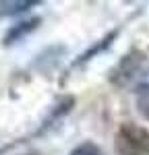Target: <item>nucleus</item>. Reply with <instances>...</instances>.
Segmentation results:
<instances>
[{"label": "nucleus", "instance_id": "obj_6", "mask_svg": "<svg viewBox=\"0 0 149 155\" xmlns=\"http://www.w3.org/2000/svg\"><path fill=\"white\" fill-rule=\"evenodd\" d=\"M35 2H8V4H4V6H8L4 12H0V17L2 15H15V12H21L25 8H29V6H33Z\"/></svg>", "mask_w": 149, "mask_h": 155}, {"label": "nucleus", "instance_id": "obj_3", "mask_svg": "<svg viewBox=\"0 0 149 155\" xmlns=\"http://www.w3.org/2000/svg\"><path fill=\"white\" fill-rule=\"evenodd\" d=\"M114 37H116V31H112V33H108V35L104 37V39H101L99 44H95V46H93V48L89 50V52H85L83 56H79V60H77L74 64H81V62H87V60L91 58L93 54H99L101 50H106V48H108V46H110V41H112V39H114Z\"/></svg>", "mask_w": 149, "mask_h": 155}, {"label": "nucleus", "instance_id": "obj_1", "mask_svg": "<svg viewBox=\"0 0 149 155\" xmlns=\"http://www.w3.org/2000/svg\"><path fill=\"white\" fill-rule=\"evenodd\" d=\"M118 155H149V130L135 122H124L116 132Z\"/></svg>", "mask_w": 149, "mask_h": 155}, {"label": "nucleus", "instance_id": "obj_4", "mask_svg": "<svg viewBox=\"0 0 149 155\" xmlns=\"http://www.w3.org/2000/svg\"><path fill=\"white\" fill-rule=\"evenodd\" d=\"M137 93H139V97H137V107H139L141 116L149 120V85L141 87Z\"/></svg>", "mask_w": 149, "mask_h": 155}, {"label": "nucleus", "instance_id": "obj_2", "mask_svg": "<svg viewBox=\"0 0 149 155\" xmlns=\"http://www.w3.org/2000/svg\"><path fill=\"white\" fill-rule=\"evenodd\" d=\"M37 23H39V19H31V21H23V23L11 27L8 33L4 35V46H11V44H15V41H19L23 35H27L29 31H33V29L37 27Z\"/></svg>", "mask_w": 149, "mask_h": 155}, {"label": "nucleus", "instance_id": "obj_5", "mask_svg": "<svg viewBox=\"0 0 149 155\" xmlns=\"http://www.w3.org/2000/svg\"><path fill=\"white\" fill-rule=\"evenodd\" d=\"M68 155H106V153L101 151V147H98V145L91 143V141H87V143L77 145Z\"/></svg>", "mask_w": 149, "mask_h": 155}]
</instances>
